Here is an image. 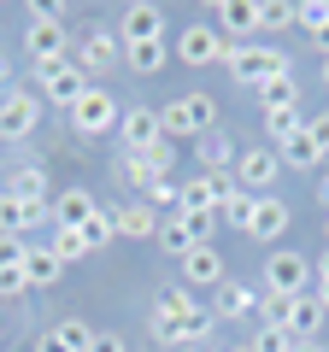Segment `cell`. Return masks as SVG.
<instances>
[{
  "mask_svg": "<svg viewBox=\"0 0 329 352\" xmlns=\"http://www.w3.org/2000/svg\"><path fill=\"white\" fill-rule=\"evenodd\" d=\"M159 129H164V141H200V135H212L217 129V100L212 94H177V100L159 112Z\"/></svg>",
  "mask_w": 329,
  "mask_h": 352,
  "instance_id": "6da1fadb",
  "label": "cell"
},
{
  "mask_svg": "<svg viewBox=\"0 0 329 352\" xmlns=\"http://www.w3.org/2000/svg\"><path fill=\"white\" fill-rule=\"evenodd\" d=\"M224 65H229V76H235V82H247V88H265L270 76H288V53H282V47H259V41L235 47Z\"/></svg>",
  "mask_w": 329,
  "mask_h": 352,
  "instance_id": "7a4b0ae2",
  "label": "cell"
},
{
  "mask_svg": "<svg viewBox=\"0 0 329 352\" xmlns=\"http://www.w3.org/2000/svg\"><path fill=\"white\" fill-rule=\"evenodd\" d=\"M171 53H177L182 65H217V59H229L235 47L217 36V24H189V30L171 36Z\"/></svg>",
  "mask_w": 329,
  "mask_h": 352,
  "instance_id": "3957f363",
  "label": "cell"
},
{
  "mask_svg": "<svg viewBox=\"0 0 329 352\" xmlns=\"http://www.w3.org/2000/svg\"><path fill=\"white\" fill-rule=\"evenodd\" d=\"M36 82H41V94H47L53 106H65V112H71V106L94 88V76H83V71H76V59H59V65H41V71H36Z\"/></svg>",
  "mask_w": 329,
  "mask_h": 352,
  "instance_id": "277c9868",
  "label": "cell"
},
{
  "mask_svg": "<svg viewBox=\"0 0 329 352\" xmlns=\"http://www.w3.org/2000/svg\"><path fill=\"white\" fill-rule=\"evenodd\" d=\"M118 118H124V112H118V100L106 94L100 82H94L89 94H83V100L71 106V129H76V135H112V129H118Z\"/></svg>",
  "mask_w": 329,
  "mask_h": 352,
  "instance_id": "5b68a950",
  "label": "cell"
},
{
  "mask_svg": "<svg viewBox=\"0 0 329 352\" xmlns=\"http://www.w3.org/2000/svg\"><path fill=\"white\" fill-rule=\"evenodd\" d=\"M36 124H41V94L6 88V94H0V141H24Z\"/></svg>",
  "mask_w": 329,
  "mask_h": 352,
  "instance_id": "8992f818",
  "label": "cell"
},
{
  "mask_svg": "<svg viewBox=\"0 0 329 352\" xmlns=\"http://www.w3.org/2000/svg\"><path fill=\"white\" fill-rule=\"evenodd\" d=\"M306 282H312V264L300 258V252L277 247L265 258V294H282V300H294V294H306Z\"/></svg>",
  "mask_w": 329,
  "mask_h": 352,
  "instance_id": "52a82bcc",
  "label": "cell"
},
{
  "mask_svg": "<svg viewBox=\"0 0 329 352\" xmlns=\"http://www.w3.org/2000/svg\"><path fill=\"white\" fill-rule=\"evenodd\" d=\"M65 47H71V36H65V24L59 18H30V30H24V53H30V65H59L65 59Z\"/></svg>",
  "mask_w": 329,
  "mask_h": 352,
  "instance_id": "ba28073f",
  "label": "cell"
},
{
  "mask_svg": "<svg viewBox=\"0 0 329 352\" xmlns=\"http://www.w3.org/2000/svg\"><path fill=\"white\" fill-rule=\"evenodd\" d=\"M118 59H124V41H118L112 30H89V36H76V71H83V76L112 71Z\"/></svg>",
  "mask_w": 329,
  "mask_h": 352,
  "instance_id": "9c48e42d",
  "label": "cell"
},
{
  "mask_svg": "<svg viewBox=\"0 0 329 352\" xmlns=\"http://www.w3.org/2000/svg\"><path fill=\"white\" fill-rule=\"evenodd\" d=\"M282 176V159L270 147H247V153H235V188H270Z\"/></svg>",
  "mask_w": 329,
  "mask_h": 352,
  "instance_id": "30bf717a",
  "label": "cell"
},
{
  "mask_svg": "<svg viewBox=\"0 0 329 352\" xmlns=\"http://www.w3.org/2000/svg\"><path fill=\"white\" fill-rule=\"evenodd\" d=\"M118 135H124V153H147V147H159V141H164L159 112H147V106H129V112L118 118Z\"/></svg>",
  "mask_w": 329,
  "mask_h": 352,
  "instance_id": "8fae6325",
  "label": "cell"
},
{
  "mask_svg": "<svg viewBox=\"0 0 329 352\" xmlns=\"http://www.w3.org/2000/svg\"><path fill=\"white\" fill-rule=\"evenodd\" d=\"M323 317H329V311L317 305V294H294L288 311H282V329H288L294 340H312L317 329H323Z\"/></svg>",
  "mask_w": 329,
  "mask_h": 352,
  "instance_id": "7c38bea8",
  "label": "cell"
},
{
  "mask_svg": "<svg viewBox=\"0 0 329 352\" xmlns=\"http://www.w3.org/2000/svg\"><path fill=\"white\" fill-rule=\"evenodd\" d=\"M224 270H229V264H224V252H217L212 241H206V247H194L189 258H182V276H189L194 288H217V282H224Z\"/></svg>",
  "mask_w": 329,
  "mask_h": 352,
  "instance_id": "4fadbf2b",
  "label": "cell"
},
{
  "mask_svg": "<svg viewBox=\"0 0 329 352\" xmlns=\"http://www.w3.org/2000/svg\"><path fill=\"white\" fill-rule=\"evenodd\" d=\"M94 212H100V206H94L89 188H65L59 200H53V229H83Z\"/></svg>",
  "mask_w": 329,
  "mask_h": 352,
  "instance_id": "5bb4252c",
  "label": "cell"
},
{
  "mask_svg": "<svg viewBox=\"0 0 329 352\" xmlns=\"http://www.w3.org/2000/svg\"><path fill=\"white\" fill-rule=\"evenodd\" d=\"M112 223H118V235H124V241H147V235H159V212H153L147 200L118 206V212H112Z\"/></svg>",
  "mask_w": 329,
  "mask_h": 352,
  "instance_id": "9a60e30c",
  "label": "cell"
},
{
  "mask_svg": "<svg viewBox=\"0 0 329 352\" xmlns=\"http://www.w3.org/2000/svg\"><path fill=\"white\" fill-rule=\"evenodd\" d=\"M247 311H259V294L247 288V282H217L212 288V317H247Z\"/></svg>",
  "mask_w": 329,
  "mask_h": 352,
  "instance_id": "2e32d148",
  "label": "cell"
},
{
  "mask_svg": "<svg viewBox=\"0 0 329 352\" xmlns=\"http://www.w3.org/2000/svg\"><path fill=\"white\" fill-rule=\"evenodd\" d=\"M30 223H53V206H24V200H12V194L0 188V235H18Z\"/></svg>",
  "mask_w": 329,
  "mask_h": 352,
  "instance_id": "e0dca14e",
  "label": "cell"
},
{
  "mask_svg": "<svg viewBox=\"0 0 329 352\" xmlns=\"http://www.w3.org/2000/svg\"><path fill=\"white\" fill-rule=\"evenodd\" d=\"M164 59H171V41H164V36H147V41H124V65H129V71H141V76L164 71Z\"/></svg>",
  "mask_w": 329,
  "mask_h": 352,
  "instance_id": "ac0fdd59",
  "label": "cell"
},
{
  "mask_svg": "<svg viewBox=\"0 0 329 352\" xmlns=\"http://www.w3.org/2000/svg\"><path fill=\"white\" fill-rule=\"evenodd\" d=\"M147 36H164V12L159 6H124V24H118V41H147Z\"/></svg>",
  "mask_w": 329,
  "mask_h": 352,
  "instance_id": "d6986e66",
  "label": "cell"
},
{
  "mask_svg": "<svg viewBox=\"0 0 329 352\" xmlns=\"http://www.w3.org/2000/svg\"><path fill=\"white\" fill-rule=\"evenodd\" d=\"M212 18H217V36H224L229 47H241L235 36H253V30H259V6H235V0H224Z\"/></svg>",
  "mask_w": 329,
  "mask_h": 352,
  "instance_id": "ffe728a7",
  "label": "cell"
},
{
  "mask_svg": "<svg viewBox=\"0 0 329 352\" xmlns=\"http://www.w3.org/2000/svg\"><path fill=\"white\" fill-rule=\"evenodd\" d=\"M282 229H288V206H282V200H259L247 235H253V241H282Z\"/></svg>",
  "mask_w": 329,
  "mask_h": 352,
  "instance_id": "44dd1931",
  "label": "cell"
},
{
  "mask_svg": "<svg viewBox=\"0 0 329 352\" xmlns=\"http://www.w3.org/2000/svg\"><path fill=\"white\" fill-rule=\"evenodd\" d=\"M6 194L24 200V206H47V170H41V164H24V170L6 182Z\"/></svg>",
  "mask_w": 329,
  "mask_h": 352,
  "instance_id": "7402d4cb",
  "label": "cell"
},
{
  "mask_svg": "<svg viewBox=\"0 0 329 352\" xmlns=\"http://www.w3.org/2000/svg\"><path fill=\"white\" fill-rule=\"evenodd\" d=\"M24 276H30V288H53L65 276V264L53 258V247H36V252H24Z\"/></svg>",
  "mask_w": 329,
  "mask_h": 352,
  "instance_id": "603a6c76",
  "label": "cell"
},
{
  "mask_svg": "<svg viewBox=\"0 0 329 352\" xmlns=\"http://www.w3.org/2000/svg\"><path fill=\"white\" fill-rule=\"evenodd\" d=\"M47 335L59 340V352H89V346H94V329L83 323V317H59V323H53Z\"/></svg>",
  "mask_w": 329,
  "mask_h": 352,
  "instance_id": "cb8c5ba5",
  "label": "cell"
},
{
  "mask_svg": "<svg viewBox=\"0 0 329 352\" xmlns=\"http://www.w3.org/2000/svg\"><path fill=\"white\" fill-rule=\"evenodd\" d=\"M253 94H259L265 112H288V106H300V82H288V76H270L265 88H253Z\"/></svg>",
  "mask_w": 329,
  "mask_h": 352,
  "instance_id": "d4e9b609",
  "label": "cell"
},
{
  "mask_svg": "<svg viewBox=\"0 0 329 352\" xmlns=\"http://www.w3.org/2000/svg\"><path fill=\"white\" fill-rule=\"evenodd\" d=\"M200 164H206V176H224V164H235V147L212 129V135H200Z\"/></svg>",
  "mask_w": 329,
  "mask_h": 352,
  "instance_id": "484cf974",
  "label": "cell"
},
{
  "mask_svg": "<svg viewBox=\"0 0 329 352\" xmlns=\"http://www.w3.org/2000/svg\"><path fill=\"white\" fill-rule=\"evenodd\" d=\"M194 311H200V305L189 300V288H159V300H153V317H177L182 323V317H194Z\"/></svg>",
  "mask_w": 329,
  "mask_h": 352,
  "instance_id": "4316f807",
  "label": "cell"
},
{
  "mask_svg": "<svg viewBox=\"0 0 329 352\" xmlns=\"http://www.w3.org/2000/svg\"><path fill=\"white\" fill-rule=\"evenodd\" d=\"M253 206H259L253 194H247V188H235V194H229L224 206H217V217H224L229 229H247V223H253Z\"/></svg>",
  "mask_w": 329,
  "mask_h": 352,
  "instance_id": "83f0119b",
  "label": "cell"
},
{
  "mask_svg": "<svg viewBox=\"0 0 329 352\" xmlns=\"http://www.w3.org/2000/svg\"><path fill=\"white\" fill-rule=\"evenodd\" d=\"M265 129H270V141H294L306 129V112H300V106H288V112H265Z\"/></svg>",
  "mask_w": 329,
  "mask_h": 352,
  "instance_id": "f1b7e54d",
  "label": "cell"
},
{
  "mask_svg": "<svg viewBox=\"0 0 329 352\" xmlns=\"http://www.w3.org/2000/svg\"><path fill=\"white\" fill-rule=\"evenodd\" d=\"M141 164H147V176L159 182V176H177V141H159V147L141 153Z\"/></svg>",
  "mask_w": 329,
  "mask_h": 352,
  "instance_id": "f546056e",
  "label": "cell"
},
{
  "mask_svg": "<svg viewBox=\"0 0 329 352\" xmlns=\"http://www.w3.org/2000/svg\"><path fill=\"white\" fill-rule=\"evenodd\" d=\"M89 252V241H83V229H53V258L59 264H76Z\"/></svg>",
  "mask_w": 329,
  "mask_h": 352,
  "instance_id": "4dcf8cb0",
  "label": "cell"
},
{
  "mask_svg": "<svg viewBox=\"0 0 329 352\" xmlns=\"http://www.w3.org/2000/svg\"><path fill=\"white\" fill-rule=\"evenodd\" d=\"M282 164H294V170H317V164H323V159L312 153V141H306V129H300L294 141H282Z\"/></svg>",
  "mask_w": 329,
  "mask_h": 352,
  "instance_id": "1f68e13d",
  "label": "cell"
},
{
  "mask_svg": "<svg viewBox=\"0 0 329 352\" xmlns=\"http://www.w3.org/2000/svg\"><path fill=\"white\" fill-rule=\"evenodd\" d=\"M83 241H89V252H100L106 241H118V223H112V212H94L89 223H83Z\"/></svg>",
  "mask_w": 329,
  "mask_h": 352,
  "instance_id": "d6a6232c",
  "label": "cell"
},
{
  "mask_svg": "<svg viewBox=\"0 0 329 352\" xmlns=\"http://www.w3.org/2000/svg\"><path fill=\"white\" fill-rule=\"evenodd\" d=\"M247 346H253V352H294V335H288L282 323H265L253 340H247Z\"/></svg>",
  "mask_w": 329,
  "mask_h": 352,
  "instance_id": "836d02e7",
  "label": "cell"
},
{
  "mask_svg": "<svg viewBox=\"0 0 329 352\" xmlns=\"http://www.w3.org/2000/svg\"><path fill=\"white\" fill-rule=\"evenodd\" d=\"M277 24H294V6L288 0H259V30H277Z\"/></svg>",
  "mask_w": 329,
  "mask_h": 352,
  "instance_id": "e575fe53",
  "label": "cell"
},
{
  "mask_svg": "<svg viewBox=\"0 0 329 352\" xmlns=\"http://www.w3.org/2000/svg\"><path fill=\"white\" fill-rule=\"evenodd\" d=\"M182 200V182L177 176H159V182H147V206H177Z\"/></svg>",
  "mask_w": 329,
  "mask_h": 352,
  "instance_id": "d590c367",
  "label": "cell"
},
{
  "mask_svg": "<svg viewBox=\"0 0 329 352\" xmlns=\"http://www.w3.org/2000/svg\"><path fill=\"white\" fill-rule=\"evenodd\" d=\"M306 141H312V153H317V159H329V112L306 118Z\"/></svg>",
  "mask_w": 329,
  "mask_h": 352,
  "instance_id": "8d00e7d4",
  "label": "cell"
},
{
  "mask_svg": "<svg viewBox=\"0 0 329 352\" xmlns=\"http://www.w3.org/2000/svg\"><path fill=\"white\" fill-rule=\"evenodd\" d=\"M30 276H24V264H0V300H12V294H24Z\"/></svg>",
  "mask_w": 329,
  "mask_h": 352,
  "instance_id": "74e56055",
  "label": "cell"
},
{
  "mask_svg": "<svg viewBox=\"0 0 329 352\" xmlns=\"http://www.w3.org/2000/svg\"><path fill=\"white\" fill-rule=\"evenodd\" d=\"M89 352H129V346H124V335H112V329H94V346Z\"/></svg>",
  "mask_w": 329,
  "mask_h": 352,
  "instance_id": "f35d334b",
  "label": "cell"
},
{
  "mask_svg": "<svg viewBox=\"0 0 329 352\" xmlns=\"http://www.w3.org/2000/svg\"><path fill=\"white\" fill-rule=\"evenodd\" d=\"M30 247H18V235H0V264H24Z\"/></svg>",
  "mask_w": 329,
  "mask_h": 352,
  "instance_id": "ab89813d",
  "label": "cell"
},
{
  "mask_svg": "<svg viewBox=\"0 0 329 352\" xmlns=\"http://www.w3.org/2000/svg\"><path fill=\"white\" fill-rule=\"evenodd\" d=\"M312 294H317V305L329 311V276H317V288H312Z\"/></svg>",
  "mask_w": 329,
  "mask_h": 352,
  "instance_id": "60d3db41",
  "label": "cell"
},
{
  "mask_svg": "<svg viewBox=\"0 0 329 352\" xmlns=\"http://www.w3.org/2000/svg\"><path fill=\"white\" fill-rule=\"evenodd\" d=\"M317 206L329 212V176H317Z\"/></svg>",
  "mask_w": 329,
  "mask_h": 352,
  "instance_id": "b9f144b4",
  "label": "cell"
},
{
  "mask_svg": "<svg viewBox=\"0 0 329 352\" xmlns=\"http://www.w3.org/2000/svg\"><path fill=\"white\" fill-rule=\"evenodd\" d=\"M36 352H59V340H53V335H41V340H36Z\"/></svg>",
  "mask_w": 329,
  "mask_h": 352,
  "instance_id": "7bdbcfd3",
  "label": "cell"
},
{
  "mask_svg": "<svg viewBox=\"0 0 329 352\" xmlns=\"http://www.w3.org/2000/svg\"><path fill=\"white\" fill-rule=\"evenodd\" d=\"M312 270H317V276H329V247H323V258H317V264H312Z\"/></svg>",
  "mask_w": 329,
  "mask_h": 352,
  "instance_id": "ee69618b",
  "label": "cell"
},
{
  "mask_svg": "<svg viewBox=\"0 0 329 352\" xmlns=\"http://www.w3.org/2000/svg\"><path fill=\"white\" fill-rule=\"evenodd\" d=\"M294 352H323V346H317V340H294Z\"/></svg>",
  "mask_w": 329,
  "mask_h": 352,
  "instance_id": "f6af8a7d",
  "label": "cell"
},
{
  "mask_svg": "<svg viewBox=\"0 0 329 352\" xmlns=\"http://www.w3.org/2000/svg\"><path fill=\"white\" fill-rule=\"evenodd\" d=\"M323 82H329V53H323Z\"/></svg>",
  "mask_w": 329,
  "mask_h": 352,
  "instance_id": "bcb514c9",
  "label": "cell"
},
{
  "mask_svg": "<svg viewBox=\"0 0 329 352\" xmlns=\"http://www.w3.org/2000/svg\"><path fill=\"white\" fill-rule=\"evenodd\" d=\"M0 82H6V59H0Z\"/></svg>",
  "mask_w": 329,
  "mask_h": 352,
  "instance_id": "7dc6e473",
  "label": "cell"
},
{
  "mask_svg": "<svg viewBox=\"0 0 329 352\" xmlns=\"http://www.w3.org/2000/svg\"><path fill=\"white\" fill-rule=\"evenodd\" d=\"M235 352H253V346H235Z\"/></svg>",
  "mask_w": 329,
  "mask_h": 352,
  "instance_id": "c3c4849f",
  "label": "cell"
}]
</instances>
